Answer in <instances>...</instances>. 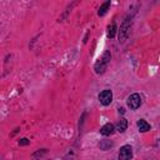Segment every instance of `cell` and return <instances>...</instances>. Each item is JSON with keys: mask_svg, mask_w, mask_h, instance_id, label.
<instances>
[{"mask_svg": "<svg viewBox=\"0 0 160 160\" xmlns=\"http://www.w3.org/2000/svg\"><path fill=\"white\" fill-rule=\"evenodd\" d=\"M113 146V143L110 141V140H103V141H100V144H99V148L101 149V150H108L109 148H112Z\"/></svg>", "mask_w": 160, "mask_h": 160, "instance_id": "obj_11", "label": "cell"}, {"mask_svg": "<svg viewBox=\"0 0 160 160\" xmlns=\"http://www.w3.org/2000/svg\"><path fill=\"white\" fill-rule=\"evenodd\" d=\"M133 158V149L130 145L121 146L119 151V160H130Z\"/></svg>", "mask_w": 160, "mask_h": 160, "instance_id": "obj_3", "label": "cell"}, {"mask_svg": "<svg viewBox=\"0 0 160 160\" xmlns=\"http://www.w3.org/2000/svg\"><path fill=\"white\" fill-rule=\"evenodd\" d=\"M115 34H117V24L113 23L112 25L108 26V36H109L110 39H113V38L115 36Z\"/></svg>", "mask_w": 160, "mask_h": 160, "instance_id": "obj_10", "label": "cell"}, {"mask_svg": "<svg viewBox=\"0 0 160 160\" xmlns=\"http://www.w3.org/2000/svg\"><path fill=\"white\" fill-rule=\"evenodd\" d=\"M113 100V93L112 90H103L100 94H99V101L103 104V105H109Z\"/></svg>", "mask_w": 160, "mask_h": 160, "instance_id": "obj_4", "label": "cell"}, {"mask_svg": "<svg viewBox=\"0 0 160 160\" xmlns=\"http://www.w3.org/2000/svg\"><path fill=\"white\" fill-rule=\"evenodd\" d=\"M119 113H121V114H124V108H120V109H119Z\"/></svg>", "mask_w": 160, "mask_h": 160, "instance_id": "obj_13", "label": "cell"}, {"mask_svg": "<svg viewBox=\"0 0 160 160\" xmlns=\"http://www.w3.org/2000/svg\"><path fill=\"white\" fill-rule=\"evenodd\" d=\"M114 130H115L114 125L110 124V123H108V124H105V125L100 129V134L104 135V136H109V135H112V134L114 133Z\"/></svg>", "mask_w": 160, "mask_h": 160, "instance_id": "obj_6", "label": "cell"}, {"mask_svg": "<svg viewBox=\"0 0 160 160\" xmlns=\"http://www.w3.org/2000/svg\"><path fill=\"white\" fill-rule=\"evenodd\" d=\"M29 143H30V141H29L28 139H25V138H24V139H20V140H19V145H28Z\"/></svg>", "mask_w": 160, "mask_h": 160, "instance_id": "obj_12", "label": "cell"}, {"mask_svg": "<svg viewBox=\"0 0 160 160\" xmlns=\"http://www.w3.org/2000/svg\"><path fill=\"white\" fill-rule=\"evenodd\" d=\"M110 58H112L110 51H109V50L104 51L103 57L99 58V60H98V62L95 63V65H94V70H95L96 74H103V73L106 70V68H108V65H109V63H110Z\"/></svg>", "mask_w": 160, "mask_h": 160, "instance_id": "obj_1", "label": "cell"}, {"mask_svg": "<svg viewBox=\"0 0 160 160\" xmlns=\"http://www.w3.org/2000/svg\"><path fill=\"white\" fill-rule=\"evenodd\" d=\"M109 8H110V2H105V3L100 7V9H99V11H98L99 16H104V15L106 14V11H108Z\"/></svg>", "mask_w": 160, "mask_h": 160, "instance_id": "obj_9", "label": "cell"}, {"mask_svg": "<svg viewBox=\"0 0 160 160\" xmlns=\"http://www.w3.org/2000/svg\"><path fill=\"white\" fill-rule=\"evenodd\" d=\"M126 128H128V120L124 119V118H121V119L118 121V124H117V130H118L119 133H124V131L126 130Z\"/></svg>", "mask_w": 160, "mask_h": 160, "instance_id": "obj_7", "label": "cell"}, {"mask_svg": "<svg viewBox=\"0 0 160 160\" xmlns=\"http://www.w3.org/2000/svg\"><path fill=\"white\" fill-rule=\"evenodd\" d=\"M138 128H139V130H140L141 133H145V131L150 130V124H148L144 119H140V120L138 121Z\"/></svg>", "mask_w": 160, "mask_h": 160, "instance_id": "obj_8", "label": "cell"}, {"mask_svg": "<svg viewBox=\"0 0 160 160\" xmlns=\"http://www.w3.org/2000/svg\"><path fill=\"white\" fill-rule=\"evenodd\" d=\"M130 25H131V21H130L129 19H126V20L123 23V25H121V28H120V34H119V40H120V41H124V40L128 38L129 30H130Z\"/></svg>", "mask_w": 160, "mask_h": 160, "instance_id": "obj_5", "label": "cell"}, {"mask_svg": "<svg viewBox=\"0 0 160 160\" xmlns=\"http://www.w3.org/2000/svg\"><path fill=\"white\" fill-rule=\"evenodd\" d=\"M141 105V96L139 94H133L128 98V106L133 110H136Z\"/></svg>", "mask_w": 160, "mask_h": 160, "instance_id": "obj_2", "label": "cell"}]
</instances>
